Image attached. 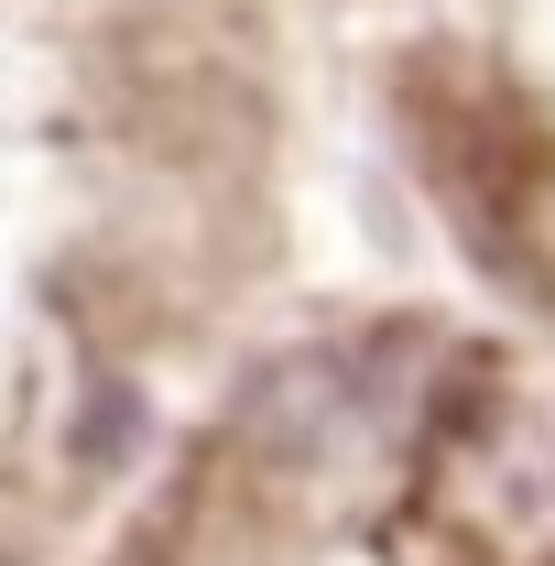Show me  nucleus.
<instances>
[{
    "mask_svg": "<svg viewBox=\"0 0 555 566\" xmlns=\"http://www.w3.org/2000/svg\"><path fill=\"white\" fill-rule=\"evenodd\" d=\"M132 436H142V392L98 370V381H87V415H76V469H109Z\"/></svg>",
    "mask_w": 555,
    "mask_h": 566,
    "instance_id": "1",
    "label": "nucleus"
}]
</instances>
